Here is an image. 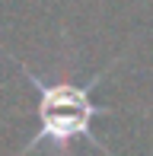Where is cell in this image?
<instances>
[{
	"mask_svg": "<svg viewBox=\"0 0 153 156\" xmlns=\"http://www.w3.org/2000/svg\"><path fill=\"white\" fill-rule=\"evenodd\" d=\"M6 61L16 64L19 73L26 76V83H29V86L35 89V96H38V108H35L38 131L32 134L29 144L23 147V156L32 153L41 144H51L61 156H70V144H76V140H86V144L99 147L102 153H109V147L93 134V121L96 118H109V115H115V112L112 108H99V105L93 102V93H96V86L112 73L115 64L124 61V54H118L109 67H102L99 73H96L93 80H86V83H73V80H64V76L45 80V76H38L32 67H26L23 61H16L13 54H6Z\"/></svg>",
	"mask_w": 153,
	"mask_h": 156,
	"instance_id": "1",
	"label": "cell"
}]
</instances>
